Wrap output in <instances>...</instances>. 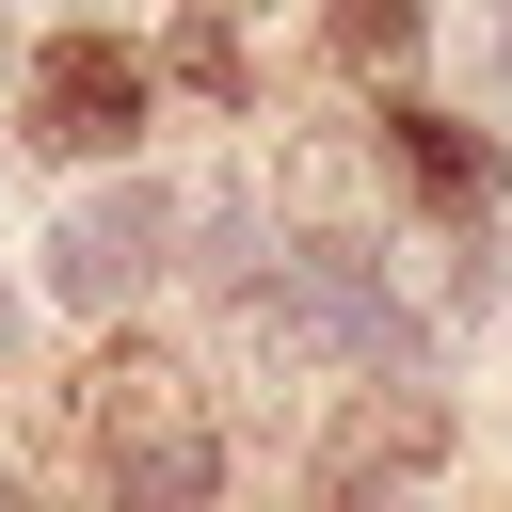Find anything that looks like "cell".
Returning <instances> with one entry per match:
<instances>
[{
    "mask_svg": "<svg viewBox=\"0 0 512 512\" xmlns=\"http://www.w3.org/2000/svg\"><path fill=\"white\" fill-rule=\"evenodd\" d=\"M208 16H224V32H240V16H256V0H208Z\"/></svg>",
    "mask_w": 512,
    "mask_h": 512,
    "instance_id": "10",
    "label": "cell"
},
{
    "mask_svg": "<svg viewBox=\"0 0 512 512\" xmlns=\"http://www.w3.org/2000/svg\"><path fill=\"white\" fill-rule=\"evenodd\" d=\"M176 80H192V96H240L256 64H240V32H224V16H192V32H176Z\"/></svg>",
    "mask_w": 512,
    "mask_h": 512,
    "instance_id": "8",
    "label": "cell"
},
{
    "mask_svg": "<svg viewBox=\"0 0 512 512\" xmlns=\"http://www.w3.org/2000/svg\"><path fill=\"white\" fill-rule=\"evenodd\" d=\"M0 512H16V496H0Z\"/></svg>",
    "mask_w": 512,
    "mask_h": 512,
    "instance_id": "12",
    "label": "cell"
},
{
    "mask_svg": "<svg viewBox=\"0 0 512 512\" xmlns=\"http://www.w3.org/2000/svg\"><path fill=\"white\" fill-rule=\"evenodd\" d=\"M240 320H256V352H304V368H384L400 352V288L352 240H304L272 288H240Z\"/></svg>",
    "mask_w": 512,
    "mask_h": 512,
    "instance_id": "2",
    "label": "cell"
},
{
    "mask_svg": "<svg viewBox=\"0 0 512 512\" xmlns=\"http://www.w3.org/2000/svg\"><path fill=\"white\" fill-rule=\"evenodd\" d=\"M0 336H16V304H0Z\"/></svg>",
    "mask_w": 512,
    "mask_h": 512,
    "instance_id": "11",
    "label": "cell"
},
{
    "mask_svg": "<svg viewBox=\"0 0 512 512\" xmlns=\"http://www.w3.org/2000/svg\"><path fill=\"white\" fill-rule=\"evenodd\" d=\"M384 144H400V176H416L448 224H480V208H496V144H480L464 112H384Z\"/></svg>",
    "mask_w": 512,
    "mask_h": 512,
    "instance_id": "6",
    "label": "cell"
},
{
    "mask_svg": "<svg viewBox=\"0 0 512 512\" xmlns=\"http://www.w3.org/2000/svg\"><path fill=\"white\" fill-rule=\"evenodd\" d=\"M416 32H432V0H336V48L352 64H400Z\"/></svg>",
    "mask_w": 512,
    "mask_h": 512,
    "instance_id": "7",
    "label": "cell"
},
{
    "mask_svg": "<svg viewBox=\"0 0 512 512\" xmlns=\"http://www.w3.org/2000/svg\"><path fill=\"white\" fill-rule=\"evenodd\" d=\"M480 64H496V96H512V0H496V16H480Z\"/></svg>",
    "mask_w": 512,
    "mask_h": 512,
    "instance_id": "9",
    "label": "cell"
},
{
    "mask_svg": "<svg viewBox=\"0 0 512 512\" xmlns=\"http://www.w3.org/2000/svg\"><path fill=\"white\" fill-rule=\"evenodd\" d=\"M144 96H160V80H144V48H128V32H48V48H32V144H48V160L128 144V128H144Z\"/></svg>",
    "mask_w": 512,
    "mask_h": 512,
    "instance_id": "3",
    "label": "cell"
},
{
    "mask_svg": "<svg viewBox=\"0 0 512 512\" xmlns=\"http://www.w3.org/2000/svg\"><path fill=\"white\" fill-rule=\"evenodd\" d=\"M160 240H176V208H160V192H80V208L48 224V288H64L80 320H112V304L160 272Z\"/></svg>",
    "mask_w": 512,
    "mask_h": 512,
    "instance_id": "5",
    "label": "cell"
},
{
    "mask_svg": "<svg viewBox=\"0 0 512 512\" xmlns=\"http://www.w3.org/2000/svg\"><path fill=\"white\" fill-rule=\"evenodd\" d=\"M80 432H96V480H112V512H208V480H224V448H208V400H192V368H176V352H96V384H80Z\"/></svg>",
    "mask_w": 512,
    "mask_h": 512,
    "instance_id": "1",
    "label": "cell"
},
{
    "mask_svg": "<svg viewBox=\"0 0 512 512\" xmlns=\"http://www.w3.org/2000/svg\"><path fill=\"white\" fill-rule=\"evenodd\" d=\"M432 464H448V400L432 384H368L336 416V448H320V512H400Z\"/></svg>",
    "mask_w": 512,
    "mask_h": 512,
    "instance_id": "4",
    "label": "cell"
}]
</instances>
